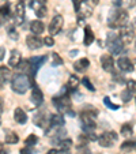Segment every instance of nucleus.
<instances>
[{
	"label": "nucleus",
	"instance_id": "1",
	"mask_svg": "<svg viewBox=\"0 0 136 154\" xmlns=\"http://www.w3.org/2000/svg\"><path fill=\"white\" fill-rule=\"evenodd\" d=\"M79 116H80V127L84 134L94 132V130L97 127L95 117L98 116V111L95 108L91 106V105H87V106L83 108V111L80 112Z\"/></svg>",
	"mask_w": 136,
	"mask_h": 154
},
{
	"label": "nucleus",
	"instance_id": "2",
	"mask_svg": "<svg viewBox=\"0 0 136 154\" xmlns=\"http://www.w3.org/2000/svg\"><path fill=\"white\" fill-rule=\"evenodd\" d=\"M67 91H68V89H67V86H64V89L61 90V94H60V96L53 97L52 102H53V105H55V106L59 109V112H61V113H64V112H65V113H68L70 116H75V113L71 111L72 101H71L70 96L67 94Z\"/></svg>",
	"mask_w": 136,
	"mask_h": 154
},
{
	"label": "nucleus",
	"instance_id": "3",
	"mask_svg": "<svg viewBox=\"0 0 136 154\" xmlns=\"http://www.w3.org/2000/svg\"><path fill=\"white\" fill-rule=\"evenodd\" d=\"M107 25L110 29H120L128 25V12L122 8H116L110 11L107 17Z\"/></svg>",
	"mask_w": 136,
	"mask_h": 154
},
{
	"label": "nucleus",
	"instance_id": "4",
	"mask_svg": "<svg viewBox=\"0 0 136 154\" xmlns=\"http://www.w3.org/2000/svg\"><path fill=\"white\" fill-rule=\"evenodd\" d=\"M30 87V79L26 74H18L11 79V89L18 94H25Z\"/></svg>",
	"mask_w": 136,
	"mask_h": 154
},
{
	"label": "nucleus",
	"instance_id": "5",
	"mask_svg": "<svg viewBox=\"0 0 136 154\" xmlns=\"http://www.w3.org/2000/svg\"><path fill=\"white\" fill-rule=\"evenodd\" d=\"M107 48H109V52L112 55H120V53L124 51V44L121 42V40L119 38V35L116 33H109L107 34Z\"/></svg>",
	"mask_w": 136,
	"mask_h": 154
},
{
	"label": "nucleus",
	"instance_id": "6",
	"mask_svg": "<svg viewBox=\"0 0 136 154\" xmlns=\"http://www.w3.org/2000/svg\"><path fill=\"white\" fill-rule=\"evenodd\" d=\"M117 139H119V135L114 131H106V132L101 134L99 137H97L98 145L102 146V147H112L117 142Z\"/></svg>",
	"mask_w": 136,
	"mask_h": 154
},
{
	"label": "nucleus",
	"instance_id": "7",
	"mask_svg": "<svg viewBox=\"0 0 136 154\" xmlns=\"http://www.w3.org/2000/svg\"><path fill=\"white\" fill-rule=\"evenodd\" d=\"M119 38L121 40V42L124 45H128V44L133 42V38H135V25L132 23V26H125L120 27V34H119Z\"/></svg>",
	"mask_w": 136,
	"mask_h": 154
},
{
	"label": "nucleus",
	"instance_id": "8",
	"mask_svg": "<svg viewBox=\"0 0 136 154\" xmlns=\"http://www.w3.org/2000/svg\"><path fill=\"white\" fill-rule=\"evenodd\" d=\"M47 59H48V56H34V57H32L30 59V70H29V72H30V75L33 76V79H34V75L37 74V71L41 68V66H42L45 61H47Z\"/></svg>",
	"mask_w": 136,
	"mask_h": 154
},
{
	"label": "nucleus",
	"instance_id": "9",
	"mask_svg": "<svg viewBox=\"0 0 136 154\" xmlns=\"http://www.w3.org/2000/svg\"><path fill=\"white\" fill-rule=\"evenodd\" d=\"M63 25H64V18L61 15H56L53 17V19L50 20L49 23V33L50 35H56L60 33V30L63 29Z\"/></svg>",
	"mask_w": 136,
	"mask_h": 154
},
{
	"label": "nucleus",
	"instance_id": "10",
	"mask_svg": "<svg viewBox=\"0 0 136 154\" xmlns=\"http://www.w3.org/2000/svg\"><path fill=\"white\" fill-rule=\"evenodd\" d=\"M12 18H14L15 25H22L23 23V19H25V3H22V2L17 3Z\"/></svg>",
	"mask_w": 136,
	"mask_h": 154
},
{
	"label": "nucleus",
	"instance_id": "11",
	"mask_svg": "<svg viewBox=\"0 0 136 154\" xmlns=\"http://www.w3.org/2000/svg\"><path fill=\"white\" fill-rule=\"evenodd\" d=\"M26 44H27V48L32 51H35V49H40L41 47L44 45V41L41 40L38 35L35 34H30L26 37Z\"/></svg>",
	"mask_w": 136,
	"mask_h": 154
},
{
	"label": "nucleus",
	"instance_id": "12",
	"mask_svg": "<svg viewBox=\"0 0 136 154\" xmlns=\"http://www.w3.org/2000/svg\"><path fill=\"white\" fill-rule=\"evenodd\" d=\"M101 66L104 71L106 72H113L114 71V60H113L112 55H102L101 56Z\"/></svg>",
	"mask_w": 136,
	"mask_h": 154
},
{
	"label": "nucleus",
	"instance_id": "13",
	"mask_svg": "<svg viewBox=\"0 0 136 154\" xmlns=\"http://www.w3.org/2000/svg\"><path fill=\"white\" fill-rule=\"evenodd\" d=\"M32 102L35 105V106H41L44 102V94L41 91V89L38 86H33V91H32V97H30Z\"/></svg>",
	"mask_w": 136,
	"mask_h": 154
},
{
	"label": "nucleus",
	"instance_id": "14",
	"mask_svg": "<svg viewBox=\"0 0 136 154\" xmlns=\"http://www.w3.org/2000/svg\"><path fill=\"white\" fill-rule=\"evenodd\" d=\"M117 67L121 71H124V72H132V71L135 70L133 63L128 57H119V60H117Z\"/></svg>",
	"mask_w": 136,
	"mask_h": 154
},
{
	"label": "nucleus",
	"instance_id": "15",
	"mask_svg": "<svg viewBox=\"0 0 136 154\" xmlns=\"http://www.w3.org/2000/svg\"><path fill=\"white\" fill-rule=\"evenodd\" d=\"M11 18V6L4 4L0 7V26H3L6 22H8Z\"/></svg>",
	"mask_w": 136,
	"mask_h": 154
},
{
	"label": "nucleus",
	"instance_id": "16",
	"mask_svg": "<svg viewBox=\"0 0 136 154\" xmlns=\"http://www.w3.org/2000/svg\"><path fill=\"white\" fill-rule=\"evenodd\" d=\"M76 14H78L79 19L82 20V19H86V18L91 17V14H93V10H91V7H89L87 4H84V2H83V3L79 4L78 10H76Z\"/></svg>",
	"mask_w": 136,
	"mask_h": 154
},
{
	"label": "nucleus",
	"instance_id": "17",
	"mask_svg": "<svg viewBox=\"0 0 136 154\" xmlns=\"http://www.w3.org/2000/svg\"><path fill=\"white\" fill-rule=\"evenodd\" d=\"M89 67H90V60L86 57L79 59V60H76L75 63H74V70H75L76 72H84Z\"/></svg>",
	"mask_w": 136,
	"mask_h": 154
},
{
	"label": "nucleus",
	"instance_id": "18",
	"mask_svg": "<svg viewBox=\"0 0 136 154\" xmlns=\"http://www.w3.org/2000/svg\"><path fill=\"white\" fill-rule=\"evenodd\" d=\"M12 79L11 70L6 66H0V83H8Z\"/></svg>",
	"mask_w": 136,
	"mask_h": 154
},
{
	"label": "nucleus",
	"instance_id": "19",
	"mask_svg": "<svg viewBox=\"0 0 136 154\" xmlns=\"http://www.w3.org/2000/svg\"><path fill=\"white\" fill-rule=\"evenodd\" d=\"M14 120L18 124H26L27 122V113L22 109V108H15L14 112Z\"/></svg>",
	"mask_w": 136,
	"mask_h": 154
},
{
	"label": "nucleus",
	"instance_id": "20",
	"mask_svg": "<svg viewBox=\"0 0 136 154\" xmlns=\"http://www.w3.org/2000/svg\"><path fill=\"white\" fill-rule=\"evenodd\" d=\"M30 30H32V33L33 34H35V35L42 34L44 30H45V25H44L40 19H35V20H33L32 23H30Z\"/></svg>",
	"mask_w": 136,
	"mask_h": 154
},
{
	"label": "nucleus",
	"instance_id": "21",
	"mask_svg": "<svg viewBox=\"0 0 136 154\" xmlns=\"http://www.w3.org/2000/svg\"><path fill=\"white\" fill-rule=\"evenodd\" d=\"M20 60H22V55H20L19 51H18V49L11 51V55H10V59H8V64H10V66L15 68Z\"/></svg>",
	"mask_w": 136,
	"mask_h": 154
},
{
	"label": "nucleus",
	"instance_id": "22",
	"mask_svg": "<svg viewBox=\"0 0 136 154\" xmlns=\"http://www.w3.org/2000/svg\"><path fill=\"white\" fill-rule=\"evenodd\" d=\"M83 42H84V45H86V47H89V45H91V44L94 42V33H93V30H91V27H90V26L84 27Z\"/></svg>",
	"mask_w": 136,
	"mask_h": 154
},
{
	"label": "nucleus",
	"instance_id": "23",
	"mask_svg": "<svg viewBox=\"0 0 136 154\" xmlns=\"http://www.w3.org/2000/svg\"><path fill=\"white\" fill-rule=\"evenodd\" d=\"M19 142V137H18L17 134H15L14 131H7L6 132V143H8V145H17V143Z\"/></svg>",
	"mask_w": 136,
	"mask_h": 154
},
{
	"label": "nucleus",
	"instance_id": "24",
	"mask_svg": "<svg viewBox=\"0 0 136 154\" xmlns=\"http://www.w3.org/2000/svg\"><path fill=\"white\" fill-rule=\"evenodd\" d=\"M57 145H59V147H60V151H65V153H68L70 149L72 147V140L68 139V138H67V139L64 138V139H61Z\"/></svg>",
	"mask_w": 136,
	"mask_h": 154
},
{
	"label": "nucleus",
	"instance_id": "25",
	"mask_svg": "<svg viewBox=\"0 0 136 154\" xmlns=\"http://www.w3.org/2000/svg\"><path fill=\"white\" fill-rule=\"evenodd\" d=\"M78 86H79V78L76 75H71L70 79H68V83H67V89L71 91H75Z\"/></svg>",
	"mask_w": 136,
	"mask_h": 154
},
{
	"label": "nucleus",
	"instance_id": "26",
	"mask_svg": "<svg viewBox=\"0 0 136 154\" xmlns=\"http://www.w3.org/2000/svg\"><path fill=\"white\" fill-rule=\"evenodd\" d=\"M33 122H34V124L38 125V127H44V124H45V112L40 111L33 117Z\"/></svg>",
	"mask_w": 136,
	"mask_h": 154
},
{
	"label": "nucleus",
	"instance_id": "27",
	"mask_svg": "<svg viewBox=\"0 0 136 154\" xmlns=\"http://www.w3.org/2000/svg\"><path fill=\"white\" fill-rule=\"evenodd\" d=\"M15 68H18V70H19L22 74L29 72V70H30V60H20Z\"/></svg>",
	"mask_w": 136,
	"mask_h": 154
},
{
	"label": "nucleus",
	"instance_id": "28",
	"mask_svg": "<svg viewBox=\"0 0 136 154\" xmlns=\"http://www.w3.org/2000/svg\"><path fill=\"white\" fill-rule=\"evenodd\" d=\"M120 134H121L122 137H125V138H129L131 135L133 134V128H132V125H131L129 123H125V124H122L121 131H120Z\"/></svg>",
	"mask_w": 136,
	"mask_h": 154
},
{
	"label": "nucleus",
	"instance_id": "29",
	"mask_svg": "<svg viewBox=\"0 0 136 154\" xmlns=\"http://www.w3.org/2000/svg\"><path fill=\"white\" fill-rule=\"evenodd\" d=\"M121 150L125 151V153H131V151L135 150V140H125V142L121 143Z\"/></svg>",
	"mask_w": 136,
	"mask_h": 154
},
{
	"label": "nucleus",
	"instance_id": "30",
	"mask_svg": "<svg viewBox=\"0 0 136 154\" xmlns=\"http://www.w3.org/2000/svg\"><path fill=\"white\" fill-rule=\"evenodd\" d=\"M45 4H47V0H33L29 6L35 11V10H38V8H42V7H45Z\"/></svg>",
	"mask_w": 136,
	"mask_h": 154
},
{
	"label": "nucleus",
	"instance_id": "31",
	"mask_svg": "<svg viewBox=\"0 0 136 154\" xmlns=\"http://www.w3.org/2000/svg\"><path fill=\"white\" fill-rule=\"evenodd\" d=\"M37 142H38V137H37V135H34V134L29 135V137L25 139V145H26V146H32V147L37 145Z\"/></svg>",
	"mask_w": 136,
	"mask_h": 154
},
{
	"label": "nucleus",
	"instance_id": "32",
	"mask_svg": "<svg viewBox=\"0 0 136 154\" xmlns=\"http://www.w3.org/2000/svg\"><path fill=\"white\" fill-rule=\"evenodd\" d=\"M133 96H135V93L131 91V90H128V89H125V90L121 93V98H122V101L124 102H129L133 98Z\"/></svg>",
	"mask_w": 136,
	"mask_h": 154
},
{
	"label": "nucleus",
	"instance_id": "33",
	"mask_svg": "<svg viewBox=\"0 0 136 154\" xmlns=\"http://www.w3.org/2000/svg\"><path fill=\"white\" fill-rule=\"evenodd\" d=\"M50 55H52V60H53V66H55V67H57V66H61V64L64 63V60L60 57V55H59V53L53 52V53H50Z\"/></svg>",
	"mask_w": 136,
	"mask_h": 154
},
{
	"label": "nucleus",
	"instance_id": "34",
	"mask_svg": "<svg viewBox=\"0 0 136 154\" xmlns=\"http://www.w3.org/2000/svg\"><path fill=\"white\" fill-rule=\"evenodd\" d=\"M104 104L106 105L107 108H110L112 111H117V109H120V105H117V104H113V102L110 101V98H109V97H105V98H104Z\"/></svg>",
	"mask_w": 136,
	"mask_h": 154
},
{
	"label": "nucleus",
	"instance_id": "35",
	"mask_svg": "<svg viewBox=\"0 0 136 154\" xmlns=\"http://www.w3.org/2000/svg\"><path fill=\"white\" fill-rule=\"evenodd\" d=\"M82 83L84 85V86L87 87V90H90V91H95V87H94V85L91 83V81H90L87 76H84L83 79H82Z\"/></svg>",
	"mask_w": 136,
	"mask_h": 154
},
{
	"label": "nucleus",
	"instance_id": "36",
	"mask_svg": "<svg viewBox=\"0 0 136 154\" xmlns=\"http://www.w3.org/2000/svg\"><path fill=\"white\" fill-rule=\"evenodd\" d=\"M8 37L11 38V40H14V41H17L18 38H19V34H18L17 29H15L14 26H11V27L8 29Z\"/></svg>",
	"mask_w": 136,
	"mask_h": 154
},
{
	"label": "nucleus",
	"instance_id": "37",
	"mask_svg": "<svg viewBox=\"0 0 136 154\" xmlns=\"http://www.w3.org/2000/svg\"><path fill=\"white\" fill-rule=\"evenodd\" d=\"M35 15H37L38 18H44L45 15H47V7H42V8H38V10H35Z\"/></svg>",
	"mask_w": 136,
	"mask_h": 154
},
{
	"label": "nucleus",
	"instance_id": "38",
	"mask_svg": "<svg viewBox=\"0 0 136 154\" xmlns=\"http://www.w3.org/2000/svg\"><path fill=\"white\" fill-rule=\"evenodd\" d=\"M42 41H44V44H45L47 47H52V45H55V40L52 38V35H49V37H45Z\"/></svg>",
	"mask_w": 136,
	"mask_h": 154
},
{
	"label": "nucleus",
	"instance_id": "39",
	"mask_svg": "<svg viewBox=\"0 0 136 154\" xmlns=\"http://www.w3.org/2000/svg\"><path fill=\"white\" fill-rule=\"evenodd\" d=\"M19 153L20 154H34V150H33L32 146H26L25 149H20Z\"/></svg>",
	"mask_w": 136,
	"mask_h": 154
},
{
	"label": "nucleus",
	"instance_id": "40",
	"mask_svg": "<svg viewBox=\"0 0 136 154\" xmlns=\"http://www.w3.org/2000/svg\"><path fill=\"white\" fill-rule=\"evenodd\" d=\"M135 86H136V83H135L133 79H131V81L127 82V89L128 90H131V91H133V93H135Z\"/></svg>",
	"mask_w": 136,
	"mask_h": 154
},
{
	"label": "nucleus",
	"instance_id": "41",
	"mask_svg": "<svg viewBox=\"0 0 136 154\" xmlns=\"http://www.w3.org/2000/svg\"><path fill=\"white\" fill-rule=\"evenodd\" d=\"M112 74H113V79H114L116 82H120V83H122V82H124V78H122V75H119L116 71H113Z\"/></svg>",
	"mask_w": 136,
	"mask_h": 154
},
{
	"label": "nucleus",
	"instance_id": "42",
	"mask_svg": "<svg viewBox=\"0 0 136 154\" xmlns=\"http://www.w3.org/2000/svg\"><path fill=\"white\" fill-rule=\"evenodd\" d=\"M79 149H80V151H79L78 154H91V153H90L89 149L84 147V146H79Z\"/></svg>",
	"mask_w": 136,
	"mask_h": 154
},
{
	"label": "nucleus",
	"instance_id": "43",
	"mask_svg": "<svg viewBox=\"0 0 136 154\" xmlns=\"http://www.w3.org/2000/svg\"><path fill=\"white\" fill-rule=\"evenodd\" d=\"M4 55H6V49H4V47H0V61L4 59Z\"/></svg>",
	"mask_w": 136,
	"mask_h": 154
},
{
	"label": "nucleus",
	"instance_id": "44",
	"mask_svg": "<svg viewBox=\"0 0 136 154\" xmlns=\"http://www.w3.org/2000/svg\"><path fill=\"white\" fill-rule=\"evenodd\" d=\"M47 154H61V151L57 150V149H50V150L48 151Z\"/></svg>",
	"mask_w": 136,
	"mask_h": 154
},
{
	"label": "nucleus",
	"instance_id": "45",
	"mask_svg": "<svg viewBox=\"0 0 136 154\" xmlns=\"http://www.w3.org/2000/svg\"><path fill=\"white\" fill-rule=\"evenodd\" d=\"M4 153V146H3V143H0V154H3Z\"/></svg>",
	"mask_w": 136,
	"mask_h": 154
},
{
	"label": "nucleus",
	"instance_id": "46",
	"mask_svg": "<svg viewBox=\"0 0 136 154\" xmlns=\"http://www.w3.org/2000/svg\"><path fill=\"white\" fill-rule=\"evenodd\" d=\"M76 53H78V49H76V51H71V52H70V56L72 57V56H75Z\"/></svg>",
	"mask_w": 136,
	"mask_h": 154
},
{
	"label": "nucleus",
	"instance_id": "47",
	"mask_svg": "<svg viewBox=\"0 0 136 154\" xmlns=\"http://www.w3.org/2000/svg\"><path fill=\"white\" fill-rule=\"evenodd\" d=\"M98 2H99V0H93V3H94V4H98Z\"/></svg>",
	"mask_w": 136,
	"mask_h": 154
},
{
	"label": "nucleus",
	"instance_id": "48",
	"mask_svg": "<svg viewBox=\"0 0 136 154\" xmlns=\"http://www.w3.org/2000/svg\"><path fill=\"white\" fill-rule=\"evenodd\" d=\"M2 112H3V109H2V105H0V116H2Z\"/></svg>",
	"mask_w": 136,
	"mask_h": 154
},
{
	"label": "nucleus",
	"instance_id": "49",
	"mask_svg": "<svg viewBox=\"0 0 136 154\" xmlns=\"http://www.w3.org/2000/svg\"><path fill=\"white\" fill-rule=\"evenodd\" d=\"M19 2H22V3H25V2H27V0H19Z\"/></svg>",
	"mask_w": 136,
	"mask_h": 154
},
{
	"label": "nucleus",
	"instance_id": "50",
	"mask_svg": "<svg viewBox=\"0 0 136 154\" xmlns=\"http://www.w3.org/2000/svg\"><path fill=\"white\" fill-rule=\"evenodd\" d=\"M79 2H82V3H83V2H86V0H79Z\"/></svg>",
	"mask_w": 136,
	"mask_h": 154
},
{
	"label": "nucleus",
	"instance_id": "51",
	"mask_svg": "<svg viewBox=\"0 0 136 154\" xmlns=\"http://www.w3.org/2000/svg\"><path fill=\"white\" fill-rule=\"evenodd\" d=\"M0 2H3V0H0Z\"/></svg>",
	"mask_w": 136,
	"mask_h": 154
},
{
	"label": "nucleus",
	"instance_id": "52",
	"mask_svg": "<svg viewBox=\"0 0 136 154\" xmlns=\"http://www.w3.org/2000/svg\"><path fill=\"white\" fill-rule=\"evenodd\" d=\"M0 124H2V122H0Z\"/></svg>",
	"mask_w": 136,
	"mask_h": 154
}]
</instances>
